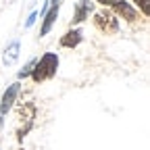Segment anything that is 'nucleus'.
<instances>
[{
  "label": "nucleus",
  "mask_w": 150,
  "mask_h": 150,
  "mask_svg": "<svg viewBox=\"0 0 150 150\" xmlns=\"http://www.w3.org/2000/svg\"><path fill=\"white\" fill-rule=\"evenodd\" d=\"M108 11H112L117 17H123L125 21H129V23H136L138 19H140V13H138L134 6H131V4L127 2V0H121V2H117L115 6L108 8Z\"/></svg>",
  "instance_id": "obj_5"
},
{
  "label": "nucleus",
  "mask_w": 150,
  "mask_h": 150,
  "mask_svg": "<svg viewBox=\"0 0 150 150\" xmlns=\"http://www.w3.org/2000/svg\"><path fill=\"white\" fill-rule=\"evenodd\" d=\"M19 52H21V44H19L17 40H15V42H11V44L4 48V54H2V63H4L6 67L15 65V63H17V59H19Z\"/></svg>",
  "instance_id": "obj_9"
},
{
  "label": "nucleus",
  "mask_w": 150,
  "mask_h": 150,
  "mask_svg": "<svg viewBox=\"0 0 150 150\" xmlns=\"http://www.w3.org/2000/svg\"><path fill=\"white\" fill-rule=\"evenodd\" d=\"M33 65H35V59H31V61H29V63H27V65L21 69V71L17 73V75H19V79H25L27 75H31V69H33Z\"/></svg>",
  "instance_id": "obj_11"
},
{
  "label": "nucleus",
  "mask_w": 150,
  "mask_h": 150,
  "mask_svg": "<svg viewBox=\"0 0 150 150\" xmlns=\"http://www.w3.org/2000/svg\"><path fill=\"white\" fill-rule=\"evenodd\" d=\"M92 23H94V27H96L100 33H104V35H115L119 31V19H117L115 13L108 11V8H102L98 13H94Z\"/></svg>",
  "instance_id": "obj_3"
},
{
  "label": "nucleus",
  "mask_w": 150,
  "mask_h": 150,
  "mask_svg": "<svg viewBox=\"0 0 150 150\" xmlns=\"http://www.w3.org/2000/svg\"><path fill=\"white\" fill-rule=\"evenodd\" d=\"M21 150H25V148H21Z\"/></svg>",
  "instance_id": "obj_15"
},
{
  "label": "nucleus",
  "mask_w": 150,
  "mask_h": 150,
  "mask_svg": "<svg viewBox=\"0 0 150 150\" xmlns=\"http://www.w3.org/2000/svg\"><path fill=\"white\" fill-rule=\"evenodd\" d=\"M19 88H21L19 83H11L6 88V92L2 94V100H0V127H2V119L6 117V112L13 108V102L19 96Z\"/></svg>",
  "instance_id": "obj_4"
},
{
  "label": "nucleus",
  "mask_w": 150,
  "mask_h": 150,
  "mask_svg": "<svg viewBox=\"0 0 150 150\" xmlns=\"http://www.w3.org/2000/svg\"><path fill=\"white\" fill-rule=\"evenodd\" d=\"M92 11H94V2H90V0H79V2L75 4V13H73V21H71V25H79V23H83L86 19L90 17Z\"/></svg>",
  "instance_id": "obj_6"
},
{
  "label": "nucleus",
  "mask_w": 150,
  "mask_h": 150,
  "mask_svg": "<svg viewBox=\"0 0 150 150\" xmlns=\"http://www.w3.org/2000/svg\"><path fill=\"white\" fill-rule=\"evenodd\" d=\"M83 40V31L81 29H69L65 35H61V48H77Z\"/></svg>",
  "instance_id": "obj_7"
},
{
  "label": "nucleus",
  "mask_w": 150,
  "mask_h": 150,
  "mask_svg": "<svg viewBox=\"0 0 150 150\" xmlns=\"http://www.w3.org/2000/svg\"><path fill=\"white\" fill-rule=\"evenodd\" d=\"M35 19H38V13H31V15H29V19H27V23H25V27H31Z\"/></svg>",
  "instance_id": "obj_13"
},
{
  "label": "nucleus",
  "mask_w": 150,
  "mask_h": 150,
  "mask_svg": "<svg viewBox=\"0 0 150 150\" xmlns=\"http://www.w3.org/2000/svg\"><path fill=\"white\" fill-rule=\"evenodd\" d=\"M56 17H59V4H52L50 11L44 13V21H42V27H40V38H44V35L50 33V29H52V25L56 21Z\"/></svg>",
  "instance_id": "obj_8"
},
{
  "label": "nucleus",
  "mask_w": 150,
  "mask_h": 150,
  "mask_svg": "<svg viewBox=\"0 0 150 150\" xmlns=\"http://www.w3.org/2000/svg\"><path fill=\"white\" fill-rule=\"evenodd\" d=\"M48 2H50V4H59V2H61V0H48Z\"/></svg>",
  "instance_id": "obj_14"
},
{
  "label": "nucleus",
  "mask_w": 150,
  "mask_h": 150,
  "mask_svg": "<svg viewBox=\"0 0 150 150\" xmlns=\"http://www.w3.org/2000/svg\"><path fill=\"white\" fill-rule=\"evenodd\" d=\"M35 102L25 100V102H19L15 108V127H17V140L23 142V138L31 131L33 127V119H35Z\"/></svg>",
  "instance_id": "obj_1"
},
{
  "label": "nucleus",
  "mask_w": 150,
  "mask_h": 150,
  "mask_svg": "<svg viewBox=\"0 0 150 150\" xmlns=\"http://www.w3.org/2000/svg\"><path fill=\"white\" fill-rule=\"evenodd\" d=\"M96 2H100L104 8H112V6L117 4V2H121V0H96Z\"/></svg>",
  "instance_id": "obj_12"
},
{
  "label": "nucleus",
  "mask_w": 150,
  "mask_h": 150,
  "mask_svg": "<svg viewBox=\"0 0 150 150\" xmlns=\"http://www.w3.org/2000/svg\"><path fill=\"white\" fill-rule=\"evenodd\" d=\"M131 2H134V4L142 11V15H144V17H148V15H150V0H131Z\"/></svg>",
  "instance_id": "obj_10"
},
{
  "label": "nucleus",
  "mask_w": 150,
  "mask_h": 150,
  "mask_svg": "<svg viewBox=\"0 0 150 150\" xmlns=\"http://www.w3.org/2000/svg\"><path fill=\"white\" fill-rule=\"evenodd\" d=\"M56 71H59V54L46 52L44 56H40V61H35V65L31 69V79L35 83L48 81L56 75Z\"/></svg>",
  "instance_id": "obj_2"
}]
</instances>
